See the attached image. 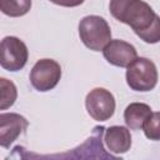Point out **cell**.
Here are the masks:
<instances>
[{
    "instance_id": "obj_12",
    "label": "cell",
    "mask_w": 160,
    "mask_h": 160,
    "mask_svg": "<svg viewBox=\"0 0 160 160\" xmlns=\"http://www.w3.org/2000/svg\"><path fill=\"white\" fill-rule=\"evenodd\" d=\"M18 98V90L12 81L1 78L0 79V109L6 110L12 106Z\"/></svg>"
},
{
    "instance_id": "obj_7",
    "label": "cell",
    "mask_w": 160,
    "mask_h": 160,
    "mask_svg": "<svg viewBox=\"0 0 160 160\" xmlns=\"http://www.w3.org/2000/svg\"><path fill=\"white\" fill-rule=\"evenodd\" d=\"M29 121L20 114L16 112H2L0 114V145L5 149L25 132Z\"/></svg>"
},
{
    "instance_id": "obj_14",
    "label": "cell",
    "mask_w": 160,
    "mask_h": 160,
    "mask_svg": "<svg viewBox=\"0 0 160 160\" xmlns=\"http://www.w3.org/2000/svg\"><path fill=\"white\" fill-rule=\"evenodd\" d=\"M52 4L65 6V8H75L84 2V0H50Z\"/></svg>"
},
{
    "instance_id": "obj_2",
    "label": "cell",
    "mask_w": 160,
    "mask_h": 160,
    "mask_svg": "<svg viewBox=\"0 0 160 160\" xmlns=\"http://www.w3.org/2000/svg\"><path fill=\"white\" fill-rule=\"evenodd\" d=\"M79 36L82 44L92 51H102L111 40V29L108 21L98 15H88L79 22Z\"/></svg>"
},
{
    "instance_id": "obj_5",
    "label": "cell",
    "mask_w": 160,
    "mask_h": 160,
    "mask_svg": "<svg viewBox=\"0 0 160 160\" xmlns=\"http://www.w3.org/2000/svg\"><path fill=\"white\" fill-rule=\"evenodd\" d=\"M0 65L8 71L21 70L29 59V51L22 40L16 36H5L0 44Z\"/></svg>"
},
{
    "instance_id": "obj_13",
    "label": "cell",
    "mask_w": 160,
    "mask_h": 160,
    "mask_svg": "<svg viewBox=\"0 0 160 160\" xmlns=\"http://www.w3.org/2000/svg\"><path fill=\"white\" fill-rule=\"evenodd\" d=\"M144 134L149 140L160 141V111L151 112L142 126Z\"/></svg>"
},
{
    "instance_id": "obj_10",
    "label": "cell",
    "mask_w": 160,
    "mask_h": 160,
    "mask_svg": "<svg viewBox=\"0 0 160 160\" xmlns=\"http://www.w3.org/2000/svg\"><path fill=\"white\" fill-rule=\"evenodd\" d=\"M151 108L144 102H131L124 111V120L129 129L139 130L142 129L144 122L151 115Z\"/></svg>"
},
{
    "instance_id": "obj_1",
    "label": "cell",
    "mask_w": 160,
    "mask_h": 160,
    "mask_svg": "<svg viewBox=\"0 0 160 160\" xmlns=\"http://www.w3.org/2000/svg\"><path fill=\"white\" fill-rule=\"evenodd\" d=\"M109 10L112 18L129 25L142 41H160V16L144 0H110Z\"/></svg>"
},
{
    "instance_id": "obj_6",
    "label": "cell",
    "mask_w": 160,
    "mask_h": 160,
    "mask_svg": "<svg viewBox=\"0 0 160 160\" xmlns=\"http://www.w3.org/2000/svg\"><path fill=\"white\" fill-rule=\"evenodd\" d=\"M85 108L94 120L106 121L115 112V98L109 90L95 88L88 92L85 98Z\"/></svg>"
},
{
    "instance_id": "obj_15",
    "label": "cell",
    "mask_w": 160,
    "mask_h": 160,
    "mask_svg": "<svg viewBox=\"0 0 160 160\" xmlns=\"http://www.w3.org/2000/svg\"><path fill=\"white\" fill-rule=\"evenodd\" d=\"M84 1H85V0H84Z\"/></svg>"
},
{
    "instance_id": "obj_4",
    "label": "cell",
    "mask_w": 160,
    "mask_h": 160,
    "mask_svg": "<svg viewBox=\"0 0 160 160\" xmlns=\"http://www.w3.org/2000/svg\"><path fill=\"white\" fill-rule=\"evenodd\" d=\"M61 78V66L52 59H40L30 71V82L38 91L52 90Z\"/></svg>"
},
{
    "instance_id": "obj_11",
    "label": "cell",
    "mask_w": 160,
    "mask_h": 160,
    "mask_svg": "<svg viewBox=\"0 0 160 160\" xmlns=\"http://www.w3.org/2000/svg\"><path fill=\"white\" fill-rule=\"evenodd\" d=\"M31 9V0H0V10L10 18H19Z\"/></svg>"
},
{
    "instance_id": "obj_9",
    "label": "cell",
    "mask_w": 160,
    "mask_h": 160,
    "mask_svg": "<svg viewBox=\"0 0 160 160\" xmlns=\"http://www.w3.org/2000/svg\"><path fill=\"white\" fill-rule=\"evenodd\" d=\"M104 141L109 151L112 154H124L131 148V135L125 126L114 125L105 129Z\"/></svg>"
},
{
    "instance_id": "obj_3",
    "label": "cell",
    "mask_w": 160,
    "mask_h": 160,
    "mask_svg": "<svg viewBox=\"0 0 160 160\" xmlns=\"http://www.w3.org/2000/svg\"><path fill=\"white\" fill-rule=\"evenodd\" d=\"M158 80V69L148 58H136L126 68V82L131 90L150 91L156 86Z\"/></svg>"
},
{
    "instance_id": "obj_8",
    "label": "cell",
    "mask_w": 160,
    "mask_h": 160,
    "mask_svg": "<svg viewBox=\"0 0 160 160\" xmlns=\"http://www.w3.org/2000/svg\"><path fill=\"white\" fill-rule=\"evenodd\" d=\"M102 55L109 64L119 68H128L138 58L134 45L120 39L110 40L102 49Z\"/></svg>"
}]
</instances>
